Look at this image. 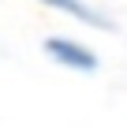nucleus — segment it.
Instances as JSON below:
<instances>
[{"instance_id": "nucleus-1", "label": "nucleus", "mask_w": 127, "mask_h": 127, "mask_svg": "<svg viewBox=\"0 0 127 127\" xmlns=\"http://www.w3.org/2000/svg\"><path fill=\"white\" fill-rule=\"evenodd\" d=\"M45 56L64 71H75V75H97L101 60L90 45H82L79 37H64V34H52L45 37Z\"/></svg>"}, {"instance_id": "nucleus-2", "label": "nucleus", "mask_w": 127, "mask_h": 127, "mask_svg": "<svg viewBox=\"0 0 127 127\" xmlns=\"http://www.w3.org/2000/svg\"><path fill=\"white\" fill-rule=\"evenodd\" d=\"M37 4L41 8H52L56 15H67V19H75V23H82L90 30H116V23L101 8H94L90 0H37Z\"/></svg>"}]
</instances>
